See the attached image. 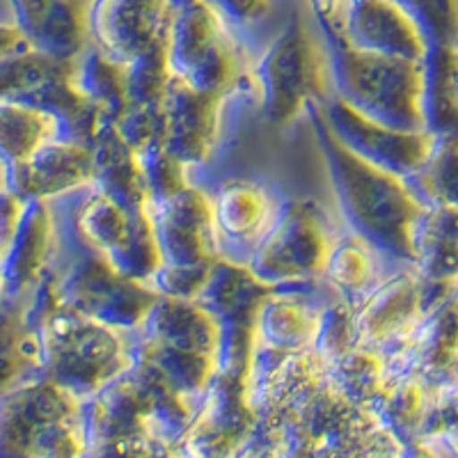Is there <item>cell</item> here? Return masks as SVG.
Wrapping results in <instances>:
<instances>
[{"label": "cell", "mask_w": 458, "mask_h": 458, "mask_svg": "<svg viewBox=\"0 0 458 458\" xmlns=\"http://www.w3.org/2000/svg\"><path fill=\"white\" fill-rule=\"evenodd\" d=\"M308 110L335 195L355 234L396 259L415 261L412 232L424 211L422 204L408 193L403 179L367 163L335 136L323 117L321 101Z\"/></svg>", "instance_id": "cell-1"}, {"label": "cell", "mask_w": 458, "mask_h": 458, "mask_svg": "<svg viewBox=\"0 0 458 458\" xmlns=\"http://www.w3.org/2000/svg\"><path fill=\"white\" fill-rule=\"evenodd\" d=\"M323 35L339 99L387 129L424 131L422 63L355 51L333 32Z\"/></svg>", "instance_id": "cell-2"}, {"label": "cell", "mask_w": 458, "mask_h": 458, "mask_svg": "<svg viewBox=\"0 0 458 458\" xmlns=\"http://www.w3.org/2000/svg\"><path fill=\"white\" fill-rule=\"evenodd\" d=\"M261 110L271 124H286L328 97V51L314 39L308 19L296 12L252 69Z\"/></svg>", "instance_id": "cell-3"}, {"label": "cell", "mask_w": 458, "mask_h": 458, "mask_svg": "<svg viewBox=\"0 0 458 458\" xmlns=\"http://www.w3.org/2000/svg\"><path fill=\"white\" fill-rule=\"evenodd\" d=\"M167 60L172 76L207 94L239 79V51L229 21L208 0H170Z\"/></svg>", "instance_id": "cell-4"}, {"label": "cell", "mask_w": 458, "mask_h": 458, "mask_svg": "<svg viewBox=\"0 0 458 458\" xmlns=\"http://www.w3.org/2000/svg\"><path fill=\"white\" fill-rule=\"evenodd\" d=\"M44 367L69 392H99L129 367L110 326L85 314H60L42 330Z\"/></svg>", "instance_id": "cell-5"}, {"label": "cell", "mask_w": 458, "mask_h": 458, "mask_svg": "<svg viewBox=\"0 0 458 458\" xmlns=\"http://www.w3.org/2000/svg\"><path fill=\"white\" fill-rule=\"evenodd\" d=\"M318 23L346 47L371 55L422 63L428 53L424 32L394 0H342L333 19Z\"/></svg>", "instance_id": "cell-6"}, {"label": "cell", "mask_w": 458, "mask_h": 458, "mask_svg": "<svg viewBox=\"0 0 458 458\" xmlns=\"http://www.w3.org/2000/svg\"><path fill=\"white\" fill-rule=\"evenodd\" d=\"M330 252L328 239L310 204L286 202L248 268L264 284L305 280L328 266Z\"/></svg>", "instance_id": "cell-7"}, {"label": "cell", "mask_w": 458, "mask_h": 458, "mask_svg": "<svg viewBox=\"0 0 458 458\" xmlns=\"http://www.w3.org/2000/svg\"><path fill=\"white\" fill-rule=\"evenodd\" d=\"M321 108L335 136L353 154L401 179L422 172L440 142L427 131H396L376 124L339 97L321 104Z\"/></svg>", "instance_id": "cell-8"}, {"label": "cell", "mask_w": 458, "mask_h": 458, "mask_svg": "<svg viewBox=\"0 0 458 458\" xmlns=\"http://www.w3.org/2000/svg\"><path fill=\"white\" fill-rule=\"evenodd\" d=\"M170 0H92L89 39L114 63L129 64L161 42L167 32Z\"/></svg>", "instance_id": "cell-9"}, {"label": "cell", "mask_w": 458, "mask_h": 458, "mask_svg": "<svg viewBox=\"0 0 458 458\" xmlns=\"http://www.w3.org/2000/svg\"><path fill=\"white\" fill-rule=\"evenodd\" d=\"M14 23L37 53L73 63L92 44L85 0H7Z\"/></svg>", "instance_id": "cell-10"}, {"label": "cell", "mask_w": 458, "mask_h": 458, "mask_svg": "<svg viewBox=\"0 0 458 458\" xmlns=\"http://www.w3.org/2000/svg\"><path fill=\"white\" fill-rule=\"evenodd\" d=\"M154 220L165 264L202 266L211 259V227L216 225L214 204L202 193L186 188L183 193L158 202Z\"/></svg>", "instance_id": "cell-11"}, {"label": "cell", "mask_w": 458, "mask_h": 458, "mask_svg": "<svg viewBox=\"0 0 458 458\" xmlns=\"http://www.w3.org/2000/svg\"><path fill=\"white\" fill-rule=\"evenodd\" d=\"M218 94H207L172 79L165 99L161 101L165 114L163 145L186 165L199 163L211 154L218 129Z\"/></svg>", "instance_id": "cell-12"}, {"label": "cell", "mask_w": 458, "mask_h": 458, "mask_svg": "<svg viewBox=\"0 0 458 458\" xmlns=\"http://www.w3.org/2000/svg\"><path fill=\"white\" fill-rule=\"evenodd\" d=\"M73 412L72 392L55 383L21 387L7 394L3 408V454L5 458H32L37 437Z\"/></svg>", "instance_id": "cell-13"}, {"label": "cell", "mask_w": 458, "mask_h": 458, "mask_svg": "<svg viewBox=\"0 0 458 458\" xmlns=\"http://www.w3.org/2000/svg\"><path fill=\"white\" fill-rule=\"evenodd\" d=\"M12 165L16 167V195L21 193L28 199H42L92 183L94 174L92 149L57 140L47 142L30 158Z\"/></svg>", "instance_id": "cell-14"}, {"label": "cell", "mask_w": 458, "mask_h": 458, "mask_svg": "<svg viewBox=\"0 0 458 458\" xmlns=\"http://www.w3.org/2000/svg\"><path fill=\"white\" fill-rule=\"evenodd\" d=\"M149 344L174 346L195 353H216L220 321L195 301L158 296L142 321Z\"/></svg>", "instance_id": "cell-15"}, {"label": "cell", "mask_w": 458, "mask_h": 458, "mask_svg": "<svg viewBox=\"0 0 458 458\" xmlns=\"http://www.w3.org/2000/svg\"><path fill=\"white\" fill-rule=\"evenodd\" d=\"M424 131L440 142H458V48L428 47L422 60Z\"/></svg>", "instance_id": "cell-16"}, {"label": "cell", "mask_w": 458, "mask_h": 458, "mask_svg": "<svg viewBox=\"0 0 458 458\" xmlns=\"http://www.w3.org/2000/svg\"><path fill=\"white\" fill-rule=\"evenodd\" d=\"M92 183L99 195L113 199L131 214L145 208L149 193L142 182L138 154L114 133V129L97 138L92 147Z\"/></svg>", "instance_id": "cell-17"}, {"label": "cell", "mask_w": 458, "mask_h": 458, "mask_svg": "<svg viewBox=\"0 0 458 458\" xmlns=\"http://www.w3.org/2000/svg\"><path fill=\"white\" fill-rule=\"evenodd\" d=\"M53 236L51 214L42 199H26L10 239L3 243V276L7 286L23 289L37 282Z\"/></svg>", "instance_id": "cell-18"}, {"label": "cell", "mask_w": 458, "mask_h": 458, "mask_svg": "<svg viewBox=\"0 0 458 458\" xmlns=\"http://www.w3.org/2000/svg\"><path fill=\"white\" fill-rule=\"evenodd\" d=\"M264 298H268V284L257 280L250 268L214 261L207 284L195 302H199L218 321H225V318L257 317Z\"/></svg>", "instance_id": "cell-19"}, {"label": "cell", "mask_w": 458, "mask_h": 458, "mask_svg": "<svg viewBox=\"0 0 458 458\" xmlns=\"http://www.w3.org/2000/svg\"><path fill=\"white\" fill-rule=\"evenodd\" d=\"M424 310L422 284L412 276H396L371 296L358 317V333L369 339L399 335Z\"/></svg>", "instance_id": "cell-20"}, {"label": "cell", "mask_w": 458, "mask_h": 458, "mask_svg": "<svg viewBox=\"0 0 458 458\" xmlns=\"http://www.w3.org/2000/svg\"><path fill=\"white\" fill-rule=\"evenodd\" d=\"M72 83L83 99L97 106L113 122L120 120L122 113L131 106L124 64L114 63L113 57L106 55L94 44H89L83 55L73 60Z\"/></svg>", "instance_id": "cell-21"}, {"label": "cell", "mask_w": 458, "mask_h": 458, "mask_svg": "<svg viewBox=\"0 0 458 458\" xmlns=\"http://www.w3.org/2000/svg\"><path fill=\"white\" fill-rule=\"evenodd\" d=\"M147 401L131 380L110 383L97 392L89 403L88 428L99 443L131 440V436L145 424Z\"/></svg>", "instance_id": "cell-22"}, {"label": "cell", "mask_w": 458, "mask_h": 458, "mask_svg": "<svg viewBox=\"0 0 458 458\" xmlns=\"http://www.w3.org/2000/svg\"><path fill=\"white\" fill-rule=\"evenodd\" d=\"M317 317L305 302L286 296H268L257 310L255 333L268 349L296 353L301 346L312 344Z\"/></svg>", "instance_id": "cell-23"}, {"label": "cell", "mask_w": 458, "mask_h": 458, "mask_svg": "<svg viewBox=\"0 0 458 458\" xmlns=\"http://www.w3.org/2000/svg\"><path fill=\"white\" fill-rule=\"evenodd\" d=\"M106 261L113 266L117 276L136 282L151 280L158 273V268L165 264L157 227H154V220L145 216V208L131 214L129 236L117 250L106 255Z\"/></svg>", "instance_id": "cell-24"}, {"label": "cell", "mask_w": 458, "mask_h": 458, "mask_svg": "<svg viewBox=\"0 0 458 458\" xmlns=\"http://www.w3.org/2000/svg\"><path fill=\"white\" fill-rule=\"evenodd\" d=\"M0 122H3L0 129L3 151L10 163L26 161L39 147L55 140V120L42 110L3 101Z\"/></svg>", "instance_id": "cell-25"}, {"label": "cell", "mask_w": 458, "mask_h": 458, "mask_svg": "<svg viewBox=\"0 0 458 458\" xmlns=\"http://www.w3.org/2000/svg\"><path fill=\"white\" fill-rule=\"evenodd\" d=\"M142 358L149 360L170 383L172 390H177L179 394L207 390L208 380L216 378V360L208 353L149 344Z\"/></svg>", "instance_id": "cell-26"}, {"label": "cell", "mask_w": 458, "mask_h": 458, "mask_svg": "<svg viewBox=\"0 0 458 458\" xmlns=\"http://www.w3.org/2000/svg\"><path fill=\"white\" fill-rule=\"evenodd\" d=\"M266 211H268V199L259 188L250 183H229L220 191L214 204L216 225L232 239L255 234L264 223Z\"/></svg>", "instance_id": "cell-27"}, {"label": "cell", "mask_w": 458, "mask_h": 458, "mask_svg": "<svg viewBox=\"0 0 458 458\" xmlns=\"http://www.w3.org/2000/svg\"><path fill=\"white\" fill-rule=\"evenodd\" d=\"M199 427H204L202 433L220 440L239 436L248 427V403L241 392V380L216 374V380L208 386Z\"/></svg>", "instance_id": "cell-28"}, {"label": "cell", "mask_w": 458, "mask_h": 458, "mask_svg": "<svg viewBox=\"0 0 458 458\" xmlns=\"http://www.w3.org/2000/svg\"><path fill=\"white\" fill-rule=\"evenodd\" d=\"M126 94L131 106H158L165 99L167 88L172 83V69L167 60L165 37L142 55L124 64Z\"/></svg>", "instance_id": "cell-29"}, {"label": "cell", "mask_w": 458, "mask_h": 458, "mask_svg": "<svg viewBox=\"0 0 458 458\" xmlns=\"http://www.w3.org/2000/svg\"><path fill=\"white\" fill-rule=\"evenodd\" d=\"M73 63H60L37 51L3 57V101H14L55 79L72 76Z\"/></svg>", "instance_id": "cell-30"}, {"label": "cell", "mask_w": 458, "mask_h": 458, "mask_svg": "<svg viewBox=\"0 0 458 458\" xmlns=\"http://www.w3.org/2000/svg\"><path fill=\"white\" fill-rule=\"evenodd\" d=\"M79 229L89 245L108 255V252L117 250L129 236L131 211L104 195H97L81 211Z\"/></svg>", "instance_id": "cell-31"}, {"label": "cell", "mask_w": 458, "mask_h": 458, "mask_svg": "<svg viewBox=\"0 0 458 458\" xmlns=\"http://www.w3.org/2000/svg\"><path fill=\"white\" fill-rule=\"evenodd\" d=\"M252 333L255 317L225 318L220 321V337L216 346V374L241 380L252 362Z\"/></svg>", "instance_id": "cell-32"}, {"label": "cell", "mask_w": 458, "mask_h": 458, "mask_svg": "<svg viewBox=\"0 0 458 458\" xmlns=\"http://www.w3.org/2000/svg\"><path fill=\"white\" fill-rule=\"evenodd\" d=\"M136 154L149 198H154L157 202H165L186 191L183 163L163 142H157Z\"/></svg>", "instance_id": "cell-33"}, {"label": "cell", "mask_w": 458, "mask_h": 458, "mask_svg": "<svg viewBox=\"0 0 458 458\" xmlns=\"http://www.w3.org/2000/svg\"><path fill=\"white\" fill-rule=\"evenodd\" d=\"M415 19L428 47L458 48V0H394Z\"/></svg>", "instance_id": "cell-34"}, {"label": "cell", "mask_w": 458, "mask_h": 458, "mask_svg": "<svg viewBox=\"0 0 458 458\" xmlns=\"http://www.w3.org/2000/svg\"><path fill=\"white\" fill-rule=\"evenodd\" d=\"M355 333H358V317H353V312L339 302L317 317L312 346L317 355L335 362L351 353V342Z\"/></svg>", "instance_id": "cell-35"}, {"label": "cell", "mask_w": 458, "mask_h": 458, "mask_svg": "<svg viewBox=\"0 0 458 458\" xmlns=\"http://www.w3.org/2000/svg\"><path fill=\"white\" fill-rule=\"evenodd\" d=\"M337 387L353 401H371L380 394L378 360L362 351H351L335 360Z\"/></svg>", "instance_id": "cell-36"}, {"label": "cell", "mask_w": 458, "mask_h": 458, "mask_svg": "<svg viewBox=\"0 0 458 458\" xmlns=\"http://www.w3.org/2000/svg\"><path fill=\"white\" fill-rule=\"evenodd\" d=\"M458 349V310L445 308L431 317L420 335V358L428 369H445Z\"/></svg>", "instance_id": "cell-37"}, {"label": "cell", "mask_w": 458, "mask_h": 458, "mask_svg": "<svg viewBox=\"0 0 458 458\" xmlns=\"http://www.w3.org/2000/svg\"><path fill=\"white\" fill-rule=\"evenodd\" d=\"M380 420L387 424V428L399 436H408L411 431H420L427 415L424 408V392L415 383H403L394 387L380 399Z\"/></svg>", "instance_id": "cell-38"}, {"label": "cell", "mask_w": 458, "mask_h": 458, "mask_svg": "<svg viewBox=\"0 0 458 458\" xmlns=\"http://www.w3.org/2000/svg\"><path fill=\"white\" fill-rule=\"evenodd\" d=\"M114 133L133 151L163 142L165 138V114L158 106H129L120 120L113 122Z\"/></svg>", "instance_id": "cell-39"}, {"label": "cell", "mask_w": 458, "mask_h": 458, "mask_svg": "<svg viewBox=\"0 0 458 458\" xmlns=\"http://www.w3.org/2000/svg\"><path fill=\"white\" fill-rule=\"evenodd\" d=\"M420 174L424 191L437 204L458 207V142H437L431 161Z\"/></svg>", "instance_id": "cell-40"}, {"label": "cell", "mask_w": 458, "mask_h": 458, "mask_svg": "<svg viewBox=\"0 0 458 458\" xmlns=\"http://www.w3.org/2000/svg\"><path fill=\"white\" fill-rule=\"evenodd\" d=\"M211 264L202 266H177L163 264L158 273L151 277L154 292L165 298H179V301H198L207 284Z\"/></svg>", "instance_id": "cell-41"}, {"label": "cell", "mask_w": 458, "mask_h": 458, "mask_svg": "<svg viewBox=\"0 0 458 458\" xmlns=\"http://www.w3.org/2000/svg\"><path fill=\"white\" fill-rule=\"evenodd\" d=\"M415 261L428 282H452L458 277V239L415 241Z\"/></svg>", "instance_id": "cell-42"}, {"label": "cell", "mask_w": 458, "mask_h": 458, "mask_svg": "<svg viewBox=\"0 0 458 458\" xmlns=\"http://www.w3.org/2000/svg\"><path fill=\"white\" fill-rule=\"evenodd\" d=\"M326 271L335 284L355 289L369 280V259L358 243H342L330 252Z\"/></svg>", "instance_id": "cell-43"}, {"label": "cell", "mask_w": 458, "mask_h": 458, "mask_svg": "<svg viewBox=\"0 0 458 458\" xmlns=\"http://www.w3.org/2000/svg\"><path fill=\"white\" fill-rule=\"evenodd\" d=\"M32 284H35V293H32L26 312H23V326H26V330H32V333L35 330L42 333L53 318L60 317V302L64 301L63 293H60V286L53 284L48 276H39Z\"/></svg>", "instance_id": "cell-44"}, {"label": "cell", "mask_w": 458, "mask_h": 458, "mask_svg": "<svg viewBox=\"0 0 458 458\" xmlns=\"http://www.w3.org/2000/svg\"><path fill=\"white\" fill-rule=\"evenodd\" d=\"M420 431L424 436H458V392L443 396L436 406L428 408Z\"/></svg>", "instance_id": "cell-45"}, {"label": "cell", "mask_w": 458, "mask_h": 458, "mask_svg": "<svg viewBox=\"0 0 458 458\" xmlns=\"http://www.w3.org/2000/svg\"><path fill=\"white\" fill-rule=\"evenodd\" d=\"M208 3L234 26L259 21L271 7V0H208Z\"/></svg>", "instance_id": "cell-46"}, {"label": "cell", "mask_w": 458, "mask_h": 458, "mask_svg": "<svg viewBox=\"0 0 458 458\" xmlns=\"http://www.w3.org/2000/svg\"><path fill=\"white\" fill-rule=\"evenodd\" d=\"M399 458H440V456H437L428 445L412 440V443H406L403 447H401Z\"/></svg>", "instance_id": "cell-47"}, {"label": "cell", "mask_w": 458, "mask_h": 458, "mask_svg": "<svg viewBox=\"0 0 458 458\" xmlns=\"http://www.w3.org/2000/svg\"><path fill=\"white\" fill-rule=\"evenodd\" d=\"M339 3H342V0H312L314 12H317L318 19H333V14L337 12Z\"/></svg>", "instance_id": "cell-48"}, {"label": "cell", "mask_w": 458, "mask_h": 458, "mask_svg": "<svg viewBox=\"0 0 458 458\" xmlns=\"http://www.w3.org/2000/svg\"><path fill=\"white\" fill-rule=\"evenodd\" d=\"M85 3H92V0H85Z\"/></svg>", "instance_id": "cell-49"}]
</instances>
